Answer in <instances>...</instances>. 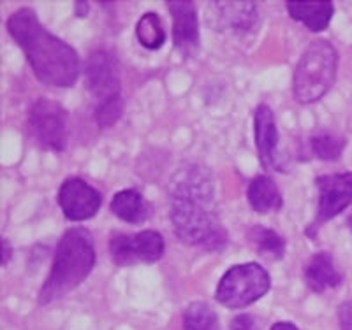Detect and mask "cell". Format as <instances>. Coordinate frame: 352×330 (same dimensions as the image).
Returning <instances> with one entry per match:
<instances>
[{"label": "cell", "mask_w": 352, "mask_h": 330, "mask_svg": "<svg viewBox=\"0 0 352 330\" xmlns=\"http://www.w3.org/2000/svg\"><path fill=\"white\" fill-rule=\"evenodd\" d=\"M289 16L292 20L303 23L312 32H322L331 23L335 14V5L329 0L322 2H301V0H291L285 4Z\"/></svg>", "instance_id": "obj_15"}, {"label": "cell", "mask_w": 352, "mask_h": 330, "mask_svg": "<svg viewBox=\"0 0 352 330\" xmlns=\"http://www.w3.org/2000/svg\"><path fill=\"white\" fill-rule=\"evenodd\" d=\"M8 32L20 44L28 64L41 83L55 88H71L80 78V55L72 46L50 34L36 12L21 8L9 16Z\"/></svg>", "instance_id": "obj_2"}, {"label": "cell", "mask_w": 352, "mask_h": 330, "mask_svg": "<svg viewBox=\"0 0 352 330\" xmlns=\"http://www.w3.org/2000/svg\"><path fill=\"white\" fill-rule=\"evenodd\" d=\"M168 9L173 16V43L175 49L192 58L201 46L199 20L196 5L188 0H169Z\"/></svg>", "instance_id": "obj_11"}, {"label": "cell", "mask_w": 352, "mask_h": 330, "mask_svg": "<svg viewBox=\"0 0 352 330\" xmlns=\"http://www.w3.org/2000/svg\"><path fill=\"white\" fill-rule=\"evenodd\" d=\"M310 148L312 153L319 160L324 162H335L342 156V152L345 148V139L333 134H317L310 139Z\"/></svg>", "instance_id": "obj_21"}, {"label": "cell", "mask_w": 352, "mask_h": 330, "mask_svg": "<svg viewBox=\"0 0 352 330\" xmlns=\"http://www.w3.org/2000/svg\"><path fill=\"white\" fill-rule=\"evenodd\" d=\"M169 216L175 234L190 246L220 251L228 234L219 220L210 172L196 163H187L169 181Z\"/></svg>", "instance_id": "obj_1"}, {"label": "cell", "mask_w": 352, "mask_h": 330, "mask_svg": "<svg viewBox=\"0 0 352 330\" xmlns=\"http://www.w3.org/2000/svg\"><path fill=\"white\" fill-rule=\"evenodd\" d=\"M217 11V20L220 30H234V32H248L259 21V12L254 2H224V4H213Z\"/></svg>", "instance_id": "obj_14"}, {"label": "cell", "mask_w": 352, "mask_h": 330, "mask_svg": "<svg viewBox=\"0 0 352 330\" xmlns=\"http://www.w3.org/2000/svg\"><path fill=\"white\" fill-rule=\"evenodd\" d=\"M270 330H298V327L291 322H278L275 323Z\"/></svg>", "instance_id": "obj_26"}, {"label": "cell", "mask_w": 352, "mask_h": 330, "mask_svg": "<svg viewBox=\"0 0 352 330\" xmlns=\"http://www.w3.org/2000/svg\"><path fill=\"white\" fill-rule=\"evenodd\" d=\"M248 237L256 244L259 255L270 260H280L285 255V239L280 234H276L272 228H266L263 225H256L248 232Z\"/></svg>", "instance_id": "obj_18"}, {"label": "cell", "mask_w": 352, "mask_h": 330, "mask_svg": "<svg viewBox=\"0 0 352 330\" xmlns=\"http://www.w3.org/2000/svg\"><path fill=\"white\" fill-rule=\"evenodd\" d=\"M338 320L342 330H352V300H345L338 307Z\"/></svg>", "instance_id": "obj_24"}, {"label": "cell", "mask_w": 352, "mask_h": 330, "mask_svg": "<svg viewBox=\"0 0 352 330\" xmlns=\"http://www.w3.org/2000/svg\"><path fill=\"white\" fill-rule=\"evenodd\" d=\"M28 128L34 141L48 152H64L67 146V113L55 100L41 97L32 104Z\"/></svg>", "instance_id": "obj_6"}, {"label": "cell", "mask_w": 352, "mask_h": 330, "mask_svg": "<svg viewBox=\"0 0 352 330\" xmlns=\"http://www.w3.org/2000/svg\"><path fill=\"white\" fill-rule=\"evenodd\" d=\"M136 37L146 49H159L166 40L164 27L157 12H144L136 25Z\"/></svg>", "instance_id": "obj_19"}, {"label": "cell", "mask_w": 352, "mask_h": 330, "mask_svg": "<svg viewBox=\"0 0 352 330\" xmlns=\"http://www.w3.org/2000/svg\"><path fill=\"white\" fill-rule=\"evenodd\" d=\"M344 281V274L338 271L333 255L319 251L308 260L305 267V283L316 294H324L329 288H336Z\"/></svg>", "instance_id": "obj_13"}, {"label": "cell", "mask_w": 352, "mask_h": 330, "mask_svg": "<svg viewBox=\"0 0 352 330\" xmlns=\"http://www.w3.org/2000/svg\"><path fill=\"white\" fill-rule=\"evenodd\" d=\"M102 195L81 178H69L58 190V206L71 222H85L99 213Z\"/></svg>", "instance_id": "obj_10"}, {"label": "cell", "mask_w": 352, "mask_h": 330, "mask_svg": "<svg viewBox=\"0 0 352 330\" xmlns=\"http://www.w3.org/2000/svg\"><path fill=\"white\" fill-rule=\"evenodd\" d=\"M96 266V248L90 232L71 228L62 235L55 251L52 271L39 292V304H52L78 288Z\"/></svg>", "instance_id": "obj_3"}, {"label": "cell", "mask_w": 352, "mask_h": 330, "mask_svg": "<svg viewBox=\"0 0 352 330\" xmlns=\"http://www.w3.org/2000/svg\"><path fill=\"white\" fill-rule=\"evenodd\" d=\"M231 330H259V325L250 314H240L231 322Z\"/></svg>", "instance_id": "obj_23"}, {"label": "cell", "mask_w": 352, "mask_h": 330, "mask_svg": "<svg viewBox=\"0 0 352 330\" xmlns=\"http://www.w3.org/2000/svg\"><path fill=\"white\" fill-rule=\"evenodd\" d=\"M247 199L250 207L259 215H270L282 209V193L270 176H256L250 181L247 190Z\"/></svg>", "instance_id": "obj_16"}, {"label": "cell", "mask_w": 352, "mask_h": 330, "mask_svg": "<svg viewBox=\"0 0 352 330\" xmlns=\"http://www.w3.org/2000/svg\"><path fill=\"white\" fill-rule=\"evenodd\" d=\"M124 113V99L122 95L99 102L96 106V121L100 128H109L122 118Z\"/></svg>", "instance_id": "obj_22"}, {"label": "cell", "mask_w": 352, "mask_h": 330, "mask_svg": "<svg viewBox=\"0 0 352 330\" xmlns=\"http://www.w3.org/2000/svg\"><path fill=\"white\" fill-rule=\"evenodd\" d=\"M338 69V53L326 39L310 43L294 71V97L300 104L320 100L335 84Z\"/></svg>", "instance_id": "obj_4"}, {"label": "cell", "mask_w": 352, "mask_h": 330, "mask_svg": "<svg viewBox=\"0 0 352 330\" xmlns=\"http://www.w3.org/2000/svg\"><path fill=\"white\" fill-rule=\"evenodd\" d=\"M347 227H349V231L352 232V215L347 218Z\"/></svg>", "instance_id": "obj_28"}, {"label": "cell", "mask_w": 352, "mask_h": 330, "mask_svg": "<svg viewBox=\"0 0 352 330\" xmlns=\"http://www.w3.org/2000/svg\"><path fill=\"white\" fill-rule=\"evenodd\" d=\"M111 213L120 218L122 222L143 223L150 216V206L144 202L143 195L138 190H122L113 197L111 200Z\"/></svg>", "instance_id": "obj_17"}, {"label": "cell", "mask_w": 352, "mask_h": 330, "mask_svg": "<svg viewBox=\"0 0 352 330\" xmlns=\"http://www.w3.org/2000/svg\"><path fill=\"white\" fill-rule=\"evenodd\" d=\"M272 279L263 266L256 262L232 266L217 287L215 298L231 309L247 307L268 294Z\"/></svg>", "instance_id": "obj_5"}, {"label": "cell", "mask_w": 352, "mask_h": 330, "mask_svg": "<svg viewBox=\"0 0 352 330\" xmlns=\"http://www.w3.org/2000/svg\"><path fill=\"white\" fill-rule=\"evenodd\" d=\"M164 248V237L155 231H143L136 235L115 234L109 241V255L118 267L157 262L162 259Z\"/></svg>", "instance_id": "obj_7"}, {"label": "cell", "mask_w": 352, "mask_h": 330, "mask_svg": "<svg viewBox=\"0 0 352 330\" xmlns=\"http://www.w3.org/2000/svg\"><path fill=\"white\" fill-rule=\"evenodd\" d=\"M85 86L97 104L122 95L120 69L111 53L99 49L90 55L85 65Z\"/></svg>", "instance_id": "obj_9"}, {"label": "cell", "mask_w": 352, "mask_h": 330, "mask_svg": "<svg viewBox=\"0 0 352 330\" xmlns=\"http://www.w3.org/2000/svg\"><path fill=\"white\" fill-rule=\"evenodd\" d=\"M11 244H9L8 239H2V266H6V263L11 260Z\"/></svg>", "instance_id": "obj_25"}, {"label": "cell", "mask_w": 352, "mask_h": 330, "mask_svg": "<svg viewBox=\"0 0 352 330\" xmlns=\"http://www.w3.org/2000/svg\"><path fill=\"white\" fill-rule=\"evenodd\" d=\"M87 12H88L87 2H78V4H76V16L85 18V16H87Z\"/></svg>", "instance_id": "obj_27"}, {"label": "cell", "mask_w": 352, "mask_h": 330, "mask_svg": "<svg viewBox=\"0 0 352 330\" xmlns=\"http://www.w3.org/2000/svg\"><path fill=\"white\" fill-rule=\"evenodd\" d=\"M316 187L319 190V204H317L316 222L310 225L312 228H319L328 220L335 218L344 213L352 204V172H336V174L319 176L316 179Z\"/></svg>", "instance_id": "obj_8"}, {"label": "cell", "mask_w": 352, "mask_h": 330, "mask_svg": "<svg viewBox=\"0 0 352 330\" xmlns=\"http://www.w3.org/2000/svg\"><path fill=\"white\" fill-rule=\"evenodd\" d=\"M184 330H220L219 316L206 303H192L184 313Z\"/></svg>", "instance_id": "obj_20"}, {"label": "cell", "mask_w": 352, "mask_h": 330, "mask_svg": "<svg viewBox=\"0 0 352 330\" xmlns=\"http://www.w3.org/2000/svg\"><path fill=\"white\" fill-rule=\"evenodd\" d=\"M254 132H256V148L261 165L266 171L285 172L278 156V130H276L275 115L266 104H259L256 108Z\"/></svg>", "instance_id": "obj_12"}]
</instances>
